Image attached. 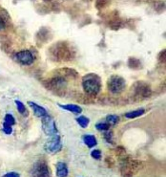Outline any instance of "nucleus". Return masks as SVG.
Masks as SVG:
<instances>
[{
  "label": "nucleus",
  "mask_w": 166,
  "mask_h": 177,
  "mask_svg": "<svg viewBox=\"0 0 166 177\" xmlns=\"http://www.w3.org/2000/svg\"><path fill=\"white\" fill-rule=\"evenodd\" d=\"M41 124H42V129L44 133L48 136H52L53 134L57 133L56 125L53 118L50 115H45L44 117L41 118Z\"/></svg>",
  "instance_id": "6"
},
{
  "label": "nucleus",
  "mask_w": 166,
  "mask_h": 177,
  "mask_svg": "<svg viewBox=\"0 0 166 177\" xmlns=\"http://www.w3.org/2000/svg\"><path fill=\"white\" fill-rule=\"evenodd\" d=\"M77 124L81 126L82 128H86L89 126L90 120L88 119L87 117H85V116H80V117H78L77 119Z\"/></svg>",
  "instance_id": "17"
},
{
  "label": "nucleus",
  "mask_w": 166,
  "mask_h": 177,
  "mask_svg": "<svg viewBox=\"0 0 166 177\" xmlns=\"http://www.w3.org/2000/svg\"><path fill=\"white\" fill-rule=\"evenodd\" d=\"M128 65H129L130 68H133V69H140L141 64H140V60H137V58H135V57H130L129 61H128Z\"/></svg>",
  "instance_id": "16"
},
{
  "label": "nucleus",
  "mask_w": 166,
  "mask_h": 177,
  "mask_svg": "<svg viewBox=\"0 0 166 177\" xmlns=\"http://www.w3.org/2000/svg\"><path fill=\"white\" fill-rule=\"evenodd\" d=\"M59 107L61 108L65 109L69 112H72L74 114H80L82 112V108L80 106L77 105V104H65V105H62V104H58Z\"/></svg>",
  "instance_id": "12"
},
{
  "label": "nucleus",
  "mask_w": 166,
  "mask_h": 177,
  "mask_svg": "<svg viewBox=\"0 0 166 177\" xmlns=\"http://www.w3.org/2000/svg\"><path fill=\"white\" fill-rule=\"evenodd\" d=\"M32 175L33 177H51L52 172L45 161L39 160L34 164L32 169Z\"/></svg>",
  "instance_id": "5"
},
{
  "label": "nucleus",
  "mask_w": 166,
  "mask_h": 177,
  "mask_svg": "<svg viewBox=\"0 0 166 177\" xmlns=\"http://www.w3.org/2000/svg\"><path fill=\"white\" fill-rule=\"evenodd\" d=\"M108 89L111 93L113 94H120L123 92L125 89V79L120 76H117V75H113L111 76L108 79Z\"/></svg>",
  "instance_id": "3"
},
{
  "label": "nucleus",
  "mask_w": 166,
  "mask_h": 177,
  "mask_svg": "<svg viewBox=\"0 0 166 177\" xmlns=\"http://www.w3.org/2000/svg\"><path fill=\"white\" fill-rule=\"evenodd\" d=\"M84 91L90 96H96L101 90V79L94 73H89L82 78Z\"/></svg>",
  "instance_id": "2"
},
{
  "label": "nucleus",
  "mask_w": 166,
  "mask_h": 177,
  "mask_svg": "<svg viewBox=\"0 0 166 177\" xmlns=\"http://www.w3.org/2000/svg\"><path fill=\"white\" fill-rule=\"evenodd\" d=\"M91 156L96 160H99L101 157V152L99 149H94V151H92V152H91Z\"/></svg>",
  "instance_id": "22"
},
{
  "label": "nucleus",
  "mask_w": 166,
  "mask_h": 177,
  "mask_svg": "<svg viewBox=\"0 0 166 177\" xmlns=\"http://www.w3.org/2000/svg\"><path fill=\"white\" fill-rule=\"evenodd\" d=\"M134 89H135V93L137 97L141 98H148L152 92L149 85L143 82H137L134 86Z\"/></svg>",
  "instance_id": "8"
},
{
  "label": "nucleus",
  "mask_w": 166,
  "mask_h": 177,
  "mask_svg": "<svg viewBox=\"0 0 166 177\" xmlns=\"http://www.w3.org/2000/svg\"><path fill=\"white\" fill-rule=\"evenodd\" d=\"M28 104L32 107V109H33L34 114H35L36 117L42 118V117H44L45 115H47V111H46V109L44 108V107L40 106L39 104H37L34 103V101H28Z\"/></svg>",
  "instance_id": "10"
},
{
  "label": "nucleus",
  "mask_w": 166,
  "mask_h": 177,
  "mask_svg": "<svg viewBox=\"0 0 166 177\" xmlns=\"http://www.w3.org/2000/svg\"><path fill=\"white\" fill-rule=\"evenodd\" d=\"M95 128L98 130L99 131H107V130H109V128H110V125L108 124V123H98V124L95 125Z\"/></svg>",
  "instance_id": "19"
},
{
  "label": "nucleus",
  "mask_w": 166,
  "mask_h": 177,
  "mask_svg": "<svg viewBox=\"0 0 166 177\" xmlns=\"http://www.w3.org/2000/svg\"><path fill=\"white\" fill-rule=\"evenodd\" d=\"M119 121V117L116 115H108L106 117V123H108L110 126H115Z\"/></svg>",
  "instance_id": "18"
},
{
  "label": "nucleus",
  "mask_w": 166,
  "mask_h": 177,
  "mask_svg": "<svg viewBox=\"0 0 166 177\" xmlns=\"http://www.w3.org/2000/svg\"><path fill=\"white\" fill-rule=\"evenodd\" d=\"M15 104H17V108L18 112L21 115L26 116V117L29 115V112H28V110H27L26 107H25V105L23 104L22 101L17 100V101H15Z\"/></svg>",
  "instance_id": "15"
},
{
  "label": "nucleus",
  "mask_w": 166,
  "mask_h": 177,
  "mask_svg": "<svg viewBox=\"0 0 166 177\" xmlns=\"http://www.w3.org/2000/svg\"><path fill=\"white\" fill-rule=\"evenodd\" d=\"M4 28H5V22L2 18H0V31L3 30Z\"/></svg>",
  "instance_id": "25"
},
{
  "label": "nucleus",
  "mask_w": 166,
  "mask_h": 177,
  "mask_svg": "<svg viewBox=\"0 0 166 177\" xmlns=\"http://www.w3.org/2000/svg\"><path fill=\"white\" fill-rule=\"evenodd\" d=\"M4 123H6V124L13 126L15 124V119L12 114H6L4 118Z\"/></svg>",
  "instance_id": "20"
},
{
  "label": "nucleus",
  "mask_w": 166,
  "mask_h": 177,
  "mask_svg": "<svg viewBox=\"0 0 166 177\" xmlns=\"http://www.w3.org/2000/svg\"><path fill=\"white\" fill-rule=\"evenodd\" d=\"M144 113H145V110L144 109H137V110L127 112V113L125 114V117L127 118V119H135V118H137V117L143 115Z\"/></svg>",
  "instance_id": "14"
},
{
  "label": "nucleus",
  "mask_w": 166,
  "mask_h": 177,
  "mask_svg": "<svg viewBox=\"0 0 166 177\" xmlns=\"http://www.w3.org/2000/svg\"><path fill=\"white\" fill-rule=\"evenodd\" d=\"M57 77L63 78L64 79H76L77 77V72L74 71V69H70V68H63V69H59V70L56 71Z\"/></svg>",
  "instance_id": "9"
},
{
  "label": "nucleus",
  "mask_w": 166,
  "mask_h": 177,
  "mask_svg": "<svg viewBox=\"0 0 166 177\" xmlns=\"http://www.w3.org/2000/svg\"><path fill=\"white\" fill-rule=\"evenodd\" d=\"M56 176L57 177H67L68 176V167L65 163L58 162L56 164Z\"/></svg>",
  "instance_id": "11"
},
{
  "label": "nucleus",
  "mask_w": 166,
  "mask_h": 177,
  "mask_svg": "<svg viewBox=\"0 0 166 177\" xmlns=\"http://www.w3.org/2000/svg\"><path fill=\"white\" fill-rule=\"evenodd\" d=\"M104 138H105V140L108 142V143H110V144H112V142H113V133H112L111 131H109V130H107V132H105L104 133Z\"/></svg>",
  "instance_id": "23"
},
{
  "label": "nucleus",
  "mask_w": 166,
  "mask_h": 177,
  "mask_svg": "<svg viewBox=\"0 0 166 177\" xmlns=\"http://www.w3.org/2000/svg\"><path fill=\"white\" fill-rule=\"evenodd\" d=\"M2 177H20V175H19V173H17V172H8V173H6L5 175H3Z\"/></svg>",
  "instance_id": "24"
},
{
  "label": "nucleus",
  "mask_w": 166,
  "mask_h": 177,
  "mask_svg": "<svg viewBox=\"0 0 166 177\" xmlns=\"http://www.w3.org/2000/svg\"><path fill=\"white\" fill-rule=\"evenodd\" d=\"M83 142L90 148H94L95 144H98V141H96L95 137L93 136V135H90V134H86V135L83 136Z\"/></svg>",
  "instance_id": "13"
},
{
  "label": "nucleus",
  "mask_w": 166,
  "mask_h": 177,
  "mask_svg": "<svg viewBox=\"0 0 166 177\" xmlns=\"http://www.w3.org/2000/svg\"><path fill=\"white\" fill-rule=\"evenodd\" d=\"M50 56L53 61L57 62H65L73 60V52L65 42H58L50 49Z\"/></svg>",
  "instance_id": "1"
},
{
  "label": "nucleus",
  "mask_w": 166,
  "mask_h": 177,
  "mask_svg": "<svg viewBox=\"0 0 166 177\" xmlns=\"http://www.w3.org/2000/svg\"><path fill=\"white\" fill-rule=\"evenodd\" d=\"M3 132L5 134H7V135H10V134H12V132H13V127H12V126H10V125L6 124V123H4V124H3Z\"/></svg>",
  "instance_id": "21"
},
{
  "label": "nucleus",
  "mask_w": 166,
  "mask_h": 177,
  "mask_svg": "<svg viewBox=\"0 0 166 177\" xmlns=\"http://www.w3.org/2000/svg\"><path fill=\"white\" fill-rule=\"evenodd\" d=\"M14 58L15 61L20 64H22V65H31L35 61L33 53L29 50H22L20 52H17L15 54Z\"/></svg>",
  "instance_id": "7"
},
{
  "label": "nucleus",
  "mask_w": 166,
  "mask_h": 177,
  "mask_svg": "<svg viewBox=\"0 0 166 177\" xmlns=\"http://www.w3.org/2000/svg\"><path fill=\"white\" fill-rule=\"evenodd\" d=\"M50 137H51L50 140L47 141L44 144L45 151L50 154H56L57 152H59L62 148V143L59 134L56 133Z\"/></svg>",
  "instance_id": "4"
}]
</instances>
